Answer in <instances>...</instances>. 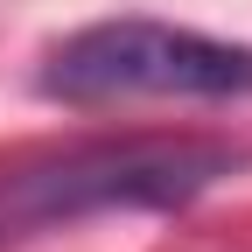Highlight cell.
<instances>
[{
    "instance_id": "6da1fadb",
    "label": "cell",
    "mask_w": 252,
    "mask_h": 252,
    "mask_svg": "<svg viewBox=\"0 0 252 252\" xmlns=\"http://www.w3.org/2000/svg\"><path fill=\"white\" fill-rule=\"evenodd\" d=\"M238 168L245 147L203 133H126L49 147L0 168V238H35L112 210H182Z\"/></svg>"
},
{
    "instance_id": "7a4b0ae2",
    "label": "cell",
    "mask_w": 252,
    "mask_h": 252,
    "mask_svg": "<svg viewBox=\"0 0 252 252\" xmlns=\"http://www.w3.org/2000/svg\"><path fill=\"white\" fill-rule=\"evenodd\" d=\"M42 91L63 105L119 98H252V49L175 21H91L42 63Z\"/></svg>"
}]
</instances>
